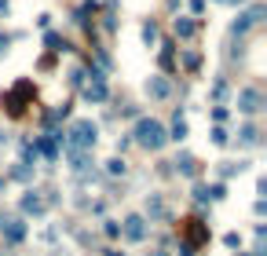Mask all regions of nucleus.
I'll list each match as a JSON object with an SVG mask.
<instances>
[{"label": "nucleus", "instance_id": "nucleus-1", "mask_svg": "<svg viewBox=\"0 0 267 256\" xmlns=\"http://www.w3.org/2000/svg\"><path fill=\"white\" fill-rule=\"evenodd\" d=\"M33 99H37V88H33V81H29V77H22V81H15V84L8 88V92L0 95V107H4L11 117H22V110H26Z\"/></svg>", "mask_w": 267, "mask_h": 256}, {"label": "nucleus", "instance_id": "nucleus-2", "mask_svg": "<svg viewBox=\"0 0 267 256\" xmlns=\"http://www.w3.org/2000/svg\"><path fill=\"white\" fill-rule=\"evenodd\" d=\"M205 242H209V223L205 220L191 216V220L180 223V256H194Z\"/></svg>", "mask_w": 267, "mask_h": 256}, {"label": "nucleus", "instance_id": "nucleus-3", "mask_svg": "<svg viewBox=\"0 0 267 256\" xmlns=\"http://www.w3.org/2000/svg\"><path fill=\"white\" fill-rule=\"evenodd\" d=\"M132 135H136V143H139V146H147V150H161V146L168 143L165 128L154 121V117H143V121L136 125V132H132Z\"/></svg>", "mask_w": 267, "mask_h": 256}, {"label": "nucleus", "instance_id": "nucleus-4", "mask_svg": "<svg viewBox=\"0 0 267 256\" xmlns=\"http://www.w3.org/2000/svg\"><path fill=\"white\" fill-rule=\"evenodd\" d=\"M96 139H99V128H96V121H73L62 143H66L70 150H88V146H96Z\"/></svg>", "mask_w": 267, "mask_h": 256}, {"label": "nucleus", "instance_id": "nucleus-5", "mask_svg": "<svg viewBox=\"0 0 267 256\" xmlns=\"http://www.w3.org/2000/svg\"><path fill=\"white\" fill-rule=\"evenodd\" d=\"M263 15H267V11H263L260 4H256V8H249V11H242L238 19H234V26H231V33L238 37V33H245V29H253V26H256L260 19H263Z\"/></svg>", "mask_w": 267, "mask_h": 256}, {"label": "nucleus", "instance_id": "nucleus-6", "mask_svg": "<svg viewBox=\"0 0 267 256\" xmlns=\"http://www.w3.org/2000/svg\"><path fill=\"white\" fill-rule=\"evenodd\" d=\"M260 107H263L260 88H242V92H238V110H242V114H256Z\"/></svg>", "mask_w": 267, "mask_h": 256}, {"label": "nucleus", "instance_id": "nucleus-7", "mask_svg": "<svg viewBox=\"0 0 267 256\" xmlns=\"http://www.w3.org/2000/svg\"><path fill=\"white\" fill-rule=\"evenodd\" d=\"M121 231H124L128 242H143V238H147V220H143V216H128Z\"/></svg>", "mask_w": 267, "mask_h": 256}, {"label": "nucleus", "instance_id": "nucleus-8", "mask_svg": "<svg viewBox=\"0 0 267 256\" xmlns=\"http://www.w3.org/2000/svg\"><path fill=\"white\" fill-rule=\"evenodd\" d=\"M44 209H48V201H44L37 190H26L22 194V213L26 216H44Z\"/></svg>", "mask_w": 267, "mask_h": 256}, {"label": "nucleus", "instance_id": "nucleus-9", "mask_svg": "<svg viewBox=\"0 0 267 256\" xmlns=\"http://www.w3.org/2000/svg\"><path fill=\"white\" fill-rule=\"evenodd\" d=\"M0 234H4L8 242H22L26 238V223L22 220H0Z\"/></svg>", "mask_w": 267, "mask_h": 256}, {"label": "nucleus", "instance_id": "nucleus-10", "mask_svg": "<svg viewBox=\"0 0 267 256\" xmlns=\"http://www.w3.org/2000/svg\"><path fill=\"white\" fill-rule=\"evenodd\" d=\"M147 216L150 220H168V205H165L161 194H150L147 198Z\"/></svg>", "mask_w": 267, "mask_h": 256}, {"label": "nucleus", "instance_id": "nucleus-11", "mask_svg": "<svg viewBox=\"0 0 267 256\" xmlns=\"http://www.w3.org/2000/svg\"><path fill=\"white\" fill-rule=\"evenodd\" d=\"M176 172H183V176H198V158L194 154H176Z\"/></svg>", "mask_w": 267, "mask_h": 256}, {"label": "nucleus", "instance_id": "nucleus-12", "mask_svg": "<svg viewBox=\"0 0 267 256\" xmlns=\"http://www.w3.org/2000/svg\"><path fill=\"white\" fill-rule=\"evenodd\" d=\"M147 95H150V99H165V95H168V81H165V77H150V81H147Z\"/></svg>", "mask_w": 267, "mask_h": 256}, {"label": "nucleus", "instance_id": "nucleus-13", "mask_svg": "<svg viewBox=\"0 0 267 256\" xmlns=\"http://www.w3.org/2000/svg\"><path fill=\"white\" fill-rule=\"evenodd\" d=\"M84 99H88V103H103V99H106V84H103V81H92V84L84 88Z\"/></svg>", "mask_w": 267, "mask_h": 256}, {"label": "nucleus", "instance_id": "nucleus-14", "mask_svg": "<svg viewBox=\"0 0 267 256\" xmlns=\"http://www.w3.org/2000/svg\"><path fill=\"white\" fill-rule=\"evenodd\" d=\"M238 143H242V146H256V143H260V128H256V125H245V128L238 132Z\"/></svg>", "mask_w": 267, "mask_h": 256}, {"label": "nucleus", "instance_id": "nucleus-15", "mask_svg": "<svg viewBox=\"0 0 267 256\" xmlns=\"http://www.w3.org/2000/svg\"><path fill=\"white\" fill-rule=\"evenodd\" d=\"M172 66H176V44L165 40L161 44V70H172Z\"/></svg>", "mask_w": 267, "mask_h": 256}, {"label": "nucleus", "instance_id": "nucleus-16", "mask_svg": "<svg viewBox=\"0 0 267 256\" xmlns=\"http://www.w3.org/2000/svg\"><path fill=\"white\" fill-rule=\"evenodd\" d=\"M194 33H198V22L194 19H176V37L187 40V37H194Z\"/></svg>", "mask_w": 267, "mask_h": 256}, {"label": "nucleus", "instance_id": "nucleus-17", "mask_svg": "<svg viewBox=\"0 0 267 256\" xmlns=\"http://www.w3.org/2000/svg\"><path fill=\"white\" fill-rule=\"evenodd\" d=\"M165 135H168V139H176V143L187 139V121H183L180 114H176V121H172V132H165Z\"/></svg>", "mask_w": 267, "mask_h": 256}, {"label": "nucleus", "instance_id": "nucleus-18", "mask_svg": "<svg viewBox=\"0 0 267 256\" xmlns=\"http://www.w3.org/2000/svg\"><path fill=\"white\" fill-rule=\"evenodd\" d=\"M44 44H48L52 52H70V40H62L59 33H48V37H44Z\"/></svg>", "mask_w": 267, "mask_h": 256}, {"label": "nucleus", "instance_id": "nucleus-19", "mask_svg": "<svg viewBox=\"0 0 267 256\" xmlns=\"http://www.w3.org/2000/svg\"><path fill=\"white\" fill-rule=\"evenodd\" d=\"M242 169H245V161H224V165H219V176L231 179L234 172H242Z\"/></svg>", "mask_w": 267, "mask_h": 256}, {"label": "nucleus", "instance_id": "nucleus-20", "mask_svg": "<svg viewBox=\"0 0 267 256\" xmlns=\"http://www.w3.org/2000/svg\"><path fill=\"white\" fill-rule=\"evenodd\" d=\"M212 143H216V146H227V143H231V135H227L224 125H216V128H212Z\"/></svg>", "mask_w": 267, "mask_h": 256}, {"label": "nucleus", "instance_id": "nucleus-21", "mask_svg": "<svg viewBox=\"0 0 267 256\" xmlns=\"http://www.w3.org/2000/svg\"><path fill=\"white\" fill-rule=\"evenodd\" d=\"M106 176H124V161L121 158H110L106 161Z\"/></svg>", "mask_w": 267, "mask_h": 256}, {"label": "nucleus", "instance_id": "nucleus-22", "mask_svg": "<svg viewBox=\"0 0 267 256\" xmlns=\"http://www.w3.org/2000/svg\"><path fill=\"white\" fill-rule=\"evenodd\" d=\"M70 84H73V88L84 84V66H73V70H70Z\"/></svg>", "mask_w": 267, "mask_h": 256}, {"label": "nucleus", "instance_id": "nucleus-23", "mask_svg": "<svg viewBox=\"0 0 267 256\" xmlns=\"http://www.w3.org/2000/svg\"><path fill=\"white\" fill-rule=\"evenodd\" d=\"M224 198H227V187H224V183L209 187V201H224Z\"/></svg>", "mask_w": 267, "mask_h": 256}, {"label": "nucleus", "instance_id": "nucleus-24", "mask_svg": "<svg viewBox=\"0 0 267 256\" xmlns=\"http://www.w3.org/2000/svg\"><path fill=\"white\" fill-rule=\"evenodd\" d=\"M11 179H22V183H26V179H29V165H15V169H11Z\"/></svg>", "mask_w": 267, "mask_h": 256}, {"label": "nucleus", "instance_id": "nucleus-25", "mask_svg": "<svg viewBox=\"0 0 267 256\" xmlns=\"http://www.w3.org/2000/svg\"><path fill=\"white\" fill-rule=\"evenodd\" d=\"M198 63H201L198 52H183V66H187V70H198Z\"/></svg>", "mask_w": 267, "mask_h": 256}, {"label": "nucleus", "instance_id": "nucleus-26", "mask_svg": "<svg viewBox=\"0 0 267 256\" xmlns=\"http://www.w3.org/2000/svg\"><path fill=\"white\" fill-rule=\"evenodd\" d=\"M143 40H147V44L158 40V26H154V22H147V26H143Z\"/></svg>", "mask_w": 267, "mask_h": 256}, {"label": "nucleus", "instance_id": "nucleus-27", "mask_svg": "<svg viewBox=\"0 0 267 256\" xmlns=\"http://www.w3.org/2000/svg\"><path fill=\"white\" fill-rule=\"evenodd\" d=\"M194 201H201V205L209 201V187H205V183H198V187H194Z\"/></svg>", "mask_w": 267, "mask_h": 256}, {"label": "nucleus", "instance_id": "nucleus-28", "mask_svg": "<svg viewBox=\"0 0 267 256\" xmlns=\"http://www.w3.org/2000/svg\"><path fill=\"white\" fill-rule=\"evenodd\" d=\"M227 95V81H216L212 84V99H224Z\"/></svg>", "mask_w": 267, "mask_h": 256}, {"label": "nucleus", "instance_id": "nucleus-29", "mask_svg": "<svg viewBox=\"0 0 267 256\" xmlns=\"http://www.w3.org/2000/svg\"><path fill=\"white\" fill-rule=\"evenodd\" d=\"M224 245H227V249H238V245H242V238L231 231V234H224Z\"/></svg>", "mask_w": 267, "mask_h": 256}, {"label": "nucleus", "instance_id": "nucleus-30", "mask_svg": "<svg viewBox=\"0 0 267 256\" xmlns=\"http://www.w3.org/2000/svg\"><path fill=\"white\" fill-rule=\"evenodd\" d=\"M103 231H106L110 238H117V234H121V227H117V223H114V220H106V227H103Z\"/></svg>", "mask_w": 267, "mask_h": 256}, {"label": "nucleus", "instance_id": "nucleus-31", "mask_svg": "<svg viewBox=\"0 0 267 256\" xmlns=\"http://www.w3.org/2000/svg\"><path fill=\"white\" fill-rule=\"evenodd\" d=\"M11 40H15V37H8V33H0V55L8 52V44H11Z\"/></svg>", "mask_w": 267, "mask_h": 256}, {"label": "nucleus", "instance_id": "nucleus-32", "mask_svg": "<svg viewBox=\"0 0 267 256\" xmlns=\"http://www.w3.org/2000/svg\"><path fill=\"white\" fill-rule=\"evenodd\" d=\"M0 15H8V0H0Z\"/></svg>", "mask_w": 267, "mask_h": 256}, {"label": "nucleus", "instance_id": "nucleus-33", "mask_svg": "<svg viewBox=\"0 0 267 256\" xmlns=\"http://www.w3.org/2000/svg\"><path fill=\"white\" fill-rule=\"evenodd\" d=\"M106 256H121V252H117V249H106Z\"/></svg>", "mask_w": 267, "mask_h": 256}, {"label": "nucleus", "instance_id": "nucleus-34", "mask_svg": "<svg viewBox=\"0 0 267 256\" xmlns=\"http://www.w3.org/2000/svg\"><path fill=\"white\" fill-rule=\"evenodd\" d=\"M147 256H168V252H147Z\"/></svg>", "mask_w": 267, "mask_h": 256}, {"label": "nucleus", "instance_id": "nucleus-35", "mask_svg": "<svg viewBox=\"0 0 267 256\" xmlns=\"http://www.w3.org/2000/svg\"><path fill=\"white\" fill-rule=\"evenodd\" d=\"M238 256H253V252H238Z\"/></svg>", "mask_w": 267, "mask_h": 256}]
</instances>
